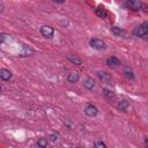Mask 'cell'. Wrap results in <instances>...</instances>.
I'll use <instances>...</instances> for the list:
<instances>
[{
  "mask_svg": "<svg viewBox=\"0 0 148 148\" xmlns=\"http://www.w3.org/2000/svg\"><path fill=\"white\" fill-rule=\"evenodd\" d=\"M37 146L40 147V148H45V147L47 146V140H46L45 138H40V139H38V141H37Z\"/></svg>",
  "mask_w": 148,
  "mask_h": 148,
  "instance_id": "cell-17",
  "label": "cell"
},
{
  "mask_svg": "<svg viewBox=\"0 0 148 148\" xmlns=\"http://www.w3.org/2000/svg\"><path fill=\"white\" fill-rule=\"evenodd\" d=\"M94 148H106V145L102 141H97L95 145H94Z\"/></svg>",
  "mask_w": 148,
  "mask_h": 148,
  "instance_id": "cell-18",
  "label": "cell"
},
{
  "mask_svg": "<svg viewBox=\"0 0 148 148\" xmlns=\"http://www.w3.org/2000/svg\"><path fill=\"white\" fill-rule=\"evenodd\" d=\"M79 79H80V75L76 72H73V73L68 74V77H67V80H68L69 83H76L79 81Z\"/></svg>",
  "mask_w": 148,
  "mask_h": 148,
  "instance_id": "cell-11",
  "label": "cell"
},
{
  "mask_svg": "<svg viewBox=\"0 0 148 148\" xmlns=\"http://www.w3.org/2000/svg\"><path fill=\"white\" fill-rule=\"evenodd\" d=\"M67 58H68V59H69L74 65H81V64H82L81 59H80V58H77L76 56H74V57H73V56H67Z\"/></svg>",
  "mask_w": 148,
  "mask_h": 148,
  "instance_id": "cell-15",
  "label": "cell"
},
{
  "mask_svg": "<svg viewBox=\"0 0 148 148\" xmlns=\"http://www.w3.org/2000/svg\"><path fill=\"white\" fill-rule=\"evenodd\" d=\"M111 31L116 35V36H120V37H124V38H127V32L118 27H112L111 28Z\"/></svg>",
  "mask_w": 148,
  "mask_h": 148,
  "instance_id": "cell-8",
  "label": "cell"
},
{
  "mask_svg": "<svg viewBox=\"0 0 148 148\" xmlns=\"http://www.w3.org/2000/svg\"><path fill=\"white\" fill-rule=\"evenodd\" d=\"M83 86L87 88V89H92L94 87H95V81H94V79L92 77H87L86 80H84V82H83Z\"/></svg>",
  "mask_w": 148,
  "mask_h": 148,
  "instance_id": "cell-12",
  "label": "cell"
},
{
  "mask_svg": "<svg viewBox=\"0 0 148 148\" xmlns=\"http://www.w3.org/2000/svg\"><path fill=\"white\" fill-rule=\"evenodd\" d=\"M97 76H98L99 80H101L102 82H104V83H109V82H111V80H112L111 74H109L108 72H104V71H99V72L97 73Z\"/></svg>",
  "mask_w": 148,
  "mask_h": 148,
  "instance_id": "cell-6",
  "label": "cell"
},
{
  "mask_svg": "<svg viewBox=\"0 0 148 148\" xmlns=\"http://www.w3.org/2000/svg\"><path fill=\"white\" fill-rule=\"evenodd\" d=\"M106 65L110 66V67H117L120 65V60L116 57H110L106 59Z\"/></svg>",
  "mask_w": 148,
  "mask_h": 148,
  "instance_id": "cell-9",
  "label": "cell"
},
{
  "mask_svg": "<svg viewBox=\"0 0 148 148\" xmlns=\"http://www.w3.org/2000/svg\"><path fill=\"white\" fill-rule=\"evenodd\" d=\"M5 38H6V35H5V34H1V38H0L1 43H3V42H5Z\"/></svg>",
  "mask_w": 148,
  "mask_h": 148,
  "instance_id": "cell-21",
  "label": "cell"
},
{
  "mask_svg": "<svg viewBox=\"0 0 148 148\" xmlns=\"http://www.w3.org/2000/svg\"><path fill=\"white\" fill-rule=\"evenodd\" d=\"M76 148H83V147H76Z\"/></svg>",
  "mask_w": 148,
  "mask_h": 148,
  "instance_id": "cell-22",
  "label": "cell"
},
{
  "mask_svg": "<svg viewBox=\"0 0 148 148\" xmlns=\"http://www.w3.org/2000/svg\"><path fill=\"white\" fill-rule=\"evenodd\" d=\"M124 6L128 9H132V10H140L142 9V6L143 3L140 2V1H133V0H130V1H126L124 3Z\"/></svg>",
  "mask_w": 148,
  "mask_h": 148,
  "instance_id": "cell-2",
  "label": "cell"
},
{
  "mask_svg": "<svg viewBox=\"0 0 148 148\" xmlns=\"http://www.w3.org/2000/svg\"><path fill=\"white\" fill-rule=\"evenodd\" d=\"M133 35L136 37H143V36L148 35V21H146V22L141 23L140 25H138L136 28H134Z\"/></svg>",
  "mask_w": 148,
  "mask_h": 148,
  "instance_id": "cell-1",
  "label": "cell"
},
{
  "mask_svg": "<svg viewBox=\"0 0 148 148\" xmlns=\"http://www.w3.org/2000/svg\"><path fill=\"white\" fill-rule=\"evenodd\" d=\"M95 13H96V15L98 16V17H101V18H105L106 17V15H108V13H106V9L104 8V7H97L96 9H95Z\"/></svg>",
  "mask_w": 148,
  "mask_h": 148,
  "instance_id": "cell-10",
  "label": "cell"
},
{
  "mask_svg": "<svg viewBox=\"0 0 148 148\" xmlns=\"http://www.w3.org/2000/svg\"><path fill=\"white\" fill-rule=\"evenodd\" d=\"M89 44L92 49H96V50H102V49L105 47V43L102 39H98V38H92L89 42Z\"/></svg>",
  "mask_w": 148,
  "mask_h": 148,
  "instance_id": "cell-4",
  "label": "cell"
},
{
  "mask_svg": "<svg viewBox=\"0 0 148 148\" xmlns=\"http://www.w3.org/2000/svg\"><path fill=\"white\" fill-rule=\"evenodd\" d=\"M103 94H104V96H105V97H108L109 99H111V98H114V94H113V91H111L110 89H106V88H104V89H103Z\"/></svg>",
  "mask_w": 148,
  "mask_h": 148,
  "instance_id": "cell-16",
  "label": "cell"
},
{
  "mask_svg": "<svg viewBox=\"0 0 148 148\" xmlns=\"http://www.w3.org/2000/svg\"><path fill=\"white\" fill-rule=\"evenodd\" d=\"M40 34H42V36H44L46 38H51L54 34V29L51 25H43L40 28Z\"/></svg>",
  "mask_w": 148,
  "mask_h": 148,
  "instance_id": "cell-3",
  "label": "cell"
},
{
  "mask_svg": "<svg viewBox=\"0 0 148 148\" xmlns=\"http://www.w3.org/2000/svg\"><path fill=\"white\" fill-rule=\"evenodd\" d=\"M124 75H125L126 79H130V80L134 79V72L131 68H125L124 69Z\"/></svg>",
  "mask_w": 148,
  "mask_h": 148,
  "instance_id": "cell-13",
  "label": "cell"
},
{
  "mask_svg": "<svg viewBox=\"0 0 148 148\" xmlns=\"http://www.w3.org/2000/svg\"><path fill=\"white\" fill-rule=\"evenodd\" d=\"M84 113H86L88 117H95V116H97V113H98V109H97L95 105H92V104H88V105L84 108Z\"/></svg>",
  "mask_w": 148,
  "mask_h": 148,
  "instance_id": "cell-5",
  "label": "cell"
},
{
  "mask_svg": "<svg viewBox=\"0 0 148 148\" xmlns=\"http://www.w3.org/2000/svg\"><path fill=\"white\" fill-rule=\"evenodd\" d=\"M12 72L9 71V69H6V68H2L1 71H0V77L3 80V81H8V80H10L12 79Z\"/></svg>",
  "mask_w": 148,
  "mask_h": 148,
  "instance_id": "cell-7",
  "label": "cell"
},
{
  "mask_svg": "<svg viewBox=\"0 0 148 148\" xmlns=\"http://www.w3.org/2000/svg\"><path fill=\"white\" fill-rule=\"evenodd\" d=\"M127 108H128V102H127L126 99H123V101L119 102V104H118V109H120L121 111H126Z\"/></svg>",
  "mask_w": 148,
  "mask_h": 148,
  "instance_id": "cell-14",
  "label": "cell"
},
{
  "mask_svg": "<svg viewBox=\"0 0 148 148\" xmlns=\"http://www.w3.org/2000/svg\"><path fill=\"white\" fill-rule=\"evenodd\" d=\"M50 139H51L52 141H56V140H58V135H57V134H53V133H52V134L50 135Z\"/></svg>",
  "mask_w": 148,
  "mask_h": 148,
  "instance_id": "cell-19",
  "label": "cell"
},
{
  "mask_svg": "<svg viewBox=\"0 0 148 148\" xmlns=\"http://www.w3.org/2000/svg\"><path fill=\"white\" fill-rule=\"evenodd\" d=\"M38 148H40V147H38Z\"/></svg>",
  "mask_w": 148,
  "mask_h": 148,
  "instance_id": "cell-23",
  "label": "cell"
},
{
  "mask_svg": "<svg viewBox=\"0 0 148 148\" xmlns=\"http://www.w3.org/2000/svg\"><path fill=\"white\" fill-rule=\"evenodd\" d=\"M142 9H143V10H145V12L148 14V6H147V5H145V3H143V6H142Z\"/></svg>",
  "mask_w": 148,
  "mask_h": 148,
  "instance_id": "cell-20",
  "label": "cell"
}]
</instances>
